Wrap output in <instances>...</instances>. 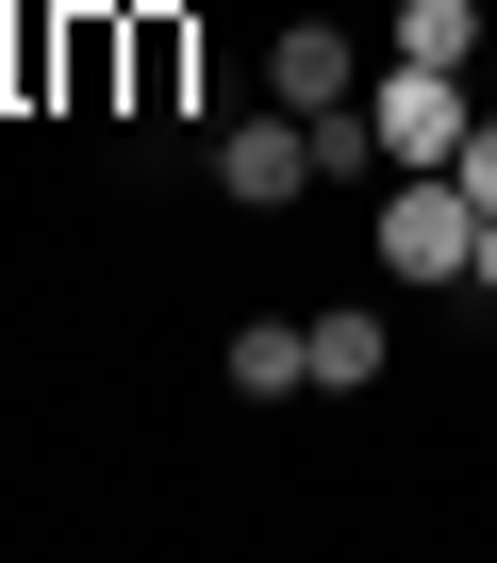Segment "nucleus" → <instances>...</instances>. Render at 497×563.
<instances>
[{
  "label": "nucleus",
  "instance_id": "obj_1",
  "mask_svg": "<svg viewBox=\"0 0 497 563\" xmlns=\"http://www.w3.org/2000/svg\"><path fill=\"white\" fill-rule=\"evenodd\" d=\"M464 249H481V199L448 166H398L382 183V282H464Z\"/></svg>",
  "mask_w": 497,
  "mask_h": 563
},
{
  "label": "nucleus",
  "instance_id": "obj_2",
  "mask_svg": "<svg viewBox=\"0 0 497 563\" xmlns=\"http://www.w3.org/2000/svg\"><path fill=\"white\" fill-rule=\"evenodd\" d=\"M365 117H382V166H464V67H382L365 84Z\"/></svg>",
  "mask_w": 497,
  "mask_h": 563
},
{
  "label": "nucleus",
  "instance_id": "obj_3",
  "mask_svg": "<svg viewBox=\"0 0 497 563\" xmlns=\"http://www.w3.org/2000/svg\"><path fill=\"white\" fill-rule=\"evenodd\" d=\"M299 183H316V117H299V100H283V117H232V133H216V199H232V216H283Z\"/></svg>",
  "mask_w": 497,
  "mask_h": 563
},
{
  "label": "nucleus",
  "instance_id": "obj_4",
  "mask_svg": "<svg viewBox=\"0 0 497 563\" xmlns=\"http://www.w3.org/2000/svg\"><path fill=\"white\" fill-rule=\"evenodd\" d=\"M266 100H299V117H332V100H365V51H349L332 18H283V34H266Z\"/></svg>",
  "mask_w": 497,
  "mask_h": 563
},
{
  "label": "nucleus",
  "instance_id": "obj_5",
  "mask_svg": "<svg viewBox=\"0 0 497 563\" xmlns=\"http://www.w3.org/2000/svg\"><path fill=\"white\" fill-rule=\"evenodd\" d=\"M216 382H232V398H316V332H299V316H232Z\"/></svg>",
  "mask_w": 497,
  "mask_h": 563
},
{
  "label": "nucleus",
  "instance_id": "obj_6",
  "mask_svg": "<svg viewBox=\"0 0 497 563\" xmlns=\"http://www.w3.org/2000/svg\"><path fill=\"white\" fill-rule=\"evenodd\" d=\"M299 332H316V382H332V398H365V382L398 365V332H382V299H332V316H299Z\"/></svg>",
  "mask_w": 497,
  "mask_h": 563
},
{
  "label": "nucleus",
  "instance_id": "obj_7",
  "mask_svg": "<svg viewBox=\"0 0 497 563\" xmlns=\"http://www.w3.org/2000/svg\"><path fill=\"white\" fill-rule=\"evenodd\" d=\"M117 84H133V117H183V84H199V34H183V18H133V67H117Z\"/></svg>",
  "mask_w": 497,
  "mask_h": 563
},
{
  "label": "nucleus",
  "instance_id": "obj_8",
  "mask_svg": "<svg viewBox=\"0 0 497 563\" xmlns=\"http://www.w3.org/2000/svg\"><path fill=\"white\" fill-rule=\"evenodd\" d=\"M481 51V0H398V67H464Z\"/></svg>",
  "mask_w": 497,
  "mask_h": 563
},
{
  "label": "nucleus",
  "instance_id": "obj_9",
  "mask_svg": "<svg viewBox=\"0 0 497 563\" xmlns=\"http://www.w3.org/2000/svg\"><path fill=\"white\" fill-rule=\"evenodd\" d=\"M448 183H464V199H481V216H497V117H481V133H464V166H448Z\"/></svg>",
  "mask_w": 497,
  "mask_h": 563
},
{
  "label": "nucleus",
  "instance_id": "obj_10",
  "mask_svg": "<svg viewBox=\"0 0 497 563\" xmlns=\"http://www.w3.org/2000/svg\"><path fill=\"white\" fill-rule=\"evenodd\" d=\"M464 282H481V299H497V216H481V249H464Z\"/></svg>",
  "mask_w": 497,
  "mask_h": 563
}]
</instances>
